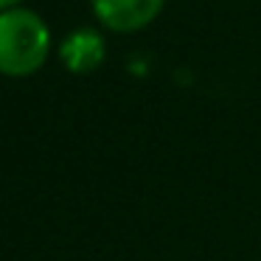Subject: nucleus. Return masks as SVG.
<instances>
[{"instance_id":"1","label":"nucleus","mask_w":261,"mask_h":261,"mask_svg":"<svg viewBox=\"0 0 261 261\" xmlns=\"http://www.w3.org/2000/svg\"><path fill=\"white\" fill-rule=\"evenodd\" d=\"M48 54L51 31L40 14L20 6L0 12V73L31 76L45 65Z\"/></svg>"},{"instance_id":"2","label":"nucleus","mask_w":261,"mask_h":261,"mask_svg":"<svg viewBox=\"0 0 261 261\" xmlns=\"http://www.w3.org/2000/svg\"><path fill=\"white\" fill-rule=\"evenodd\" d=\"M166 0H90L93 14L110 31H141L160 14Z\"/></svg>"},{"instance_id":"3","label":"nucleus","mask_w":261,"mask_h":261,"mask_svg":"<svg viewBox=\"0 0 261 261\" xmlns=\"http://www.w3.org/2000/svg\"><path fill=\"white\" fill-rule=\"evenodd\" d=\"M59 59L70 73H90L104 62V37L96 29H76L59 45Z\"/></svg>"},{"instance_id":"4","label":"nucleus","mask_w":261,"mask_h":261,"mask_svg":"<svg viewBox=\"0 0 261 261\" xmlns=\"http://www.w3.org/2000/svg\"><path fill=\"white\" fill-rule=\"evenodd\" d=\"M20 0H0V12H6V9H14Z\"/></svg>"}]
</instances>
